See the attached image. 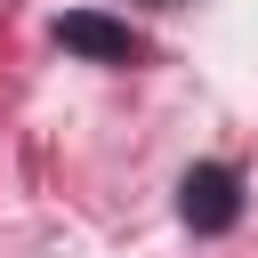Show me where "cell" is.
<instances>
[{
  "instance_id": "1",
  "label": "cell",
  "mask_w": 258,
  "mask_h": 258,
  "mask_svg": "<svg viewBox=\"0 0 258 258\" xmlns=\"http://www.w3.org/2000/svg\"><path fill=\"white\" fill-rule=\"evenodd\" d=\"M177 210H185L194 234H226V226L242 218V177H234L226 161H194L185 185H177Z\"/></svg>"
},
{
  "instance_id": "2",
  "label": "cell",
  "mask_w": 258,
  "mask_h": 258,
  "mask_svg": "<svg viewBox=\"0 0 258 258\" xmlns=\"http://www.w3.org/2000/svg\"><path fill=\"white\" fill-rule=\"evenodd\" d=\"M56 40H64L73 56H97V64H137V56H145V40H137L129 24L97 16V8H73V16L56 24Z\"/></svg>"
}]
</instances>
